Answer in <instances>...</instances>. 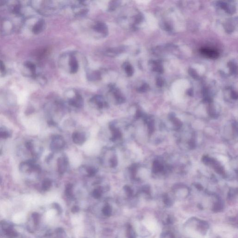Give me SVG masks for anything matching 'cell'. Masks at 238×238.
<instances>
[{
    "label": "cell",
    "instance_id": "27",
    "mask_svg": "<svg viewBox=\"0 0 238 238\" xmlns=\"http://www.w3.org/2000/svg\"><path fill=\"white\" fill-rule=\"evenodd\" d=\"M87 172L90 176H94L96 173V170L93 167H88L87 169Z\"/></svg>",
    "mask_w": 238,
    "mask_h": 238
},
{
    "label": "cell",
    "instance_id": "12",
    "mask_svg": "<svg viewBox=\"0 0 238 238\" xmlns=\"http://www.w3.org/2000/svg\"><path fill=\"white\" fill-rule=\"evenodd\" d=\"M45 21L43 19H40L33 27L32 32L34 34H39L45 29Z\"/></svg>",
    "mask_w": 238,
    "mask_h": 238
},
{
    "label": "cell",
    "instance_id": "24",
    "mask_svg": "<svg viewBox=\"0 0 238 238\" xmlns=\"http://www.w3.org/2000/svg\"><path fill=\"white\" fill-rule=\"evenodd\" d=\"M72 189H73V186L71 184H69L66 186V188L65 192L66 195L68 196H71L72 195Z\"/></svg>",
    "mask_w": 238,
    "mask_h": 238
},
{
    "label": "cell",
    "instance_id": "23",
    "mask_svg": "<svg viewBox=\"0 0 238 238\" xmlns=\"http://www.w3.org/2000/svg\"><path fill=\"white\" fill-rule=\"evenodd\" d=\"M128 238H135L136 237L135 232L134 231L133 229L132 228V227H128Z\"/></svg>",
    "mask_w": 238,
    "mask_h": 238
},
{
    "label": "cell",
    "instance_id": "8",
    "mask_svg": "<svg viewBox=\"0 0 238 238\" xmlns=\"http://www.w3.org/2000/svg\"><path fill=\"white\" fill-rule=\"evenodd\" d=\"M87 78L90 81H95L101 79V73L99 70H90L87 72Z\"/></svg>",
    "mask_w": 238,
    "mask_h": 238
},
{
    "label": "cell",
    "instance_id": "34",
    "mask_svg": "<svg viewBox=\"0 0 238 238\" xmlns=\"http://www.w3.org/2000/svg\"><path fill=\"white\" fill-rule=\"evenodd\" d=\"M163 238H174V236L171 233L168 232L164 234Z\"/></svg>",
    "mask_w": 238,
    "mask_h": 238
},
{
    "label": "cell",
    "instance_id": "15",
    "mask_svg": "<svg viewBox=\"0 0 238 238\" xmlns=\"http://www.w3.org/2000/svg\"><path fill=\"white\" fill-rule=\"evenodd\" d=\"M24 67L27 68L30 71L33 76H36V71H37V66L35 64L30 61H27L24 63Z\"/></svg>",
    "mask_w": 238,
    "mask_h": 238
},
{
    "label": "cell",
    "instance_id": "36",
    "mask_svg": "<svg viewBox=\"0 0 238 238\" xmlns=\"http://www.w3.org/2000/svg\"><path fill=\"white\" fill-rule=\"evenodd\" d=\"M197 187L198 189H200V190H201V189H202V187L200 185H197Z\"/></svg>",
    "mask_w": 238,
    "mask_h": 238
},
{
    "label": "cell",
    "instance_id": "3",
    "mask_svg": "<svg viewBox=\"0 0 238 238\" xmlns=\"http://www.w3.org/2000/svg\"><path fill=\"white\" fill-rule=\"evenodd\" d=\"M92 29L95 33L99 34L101 37H106L109 34L108 27L104 22H96L93 25Z\"/></svg>",
    "mask_w": 238,
    "mask_h": 238
},
{
    "label": "cell",
    "instance_id": "20",
    "mask_svg": "<svg viewBox=\"0 0 238 238\" xmlns=\"http://www.w3.org/2000/svg\"><path fill=\"white\" fill-rule=\"evenodd\" d=\"M51 184H52V183H51L50 180H48V179L44 180L43 183V190L45 191L48 190L51 187Z\"/></svg>",
    "mask_w": 238,
    "mask_h": 238
},
{
    "label": "cell",
    "instance_id": "9",
    "mask_svg": "<svg viewBox=\"0 0 238 238\" xmlns=\"http://www.w3.org/2000/svg\"><path fill=\"white\" fill-rule=\"evenodd\" d=\"M90 101L93 103L96 104L97 107L99 108H102L108 106V104L105 101L103 97L100 95H96L93 97L91 99Z\"/></svg>",
    "mask_w": 238,
    "mask_h": 238
},
{
    "label": "cell",
    "instance_id": "28",
    "mask_svg": "<svg viewBox=\"0 0 238 238\" xmlns=\"http://www.w3.org/2000/svg\"><path fill=\"white\" fill-rule=\"evenodd\" d=\"M102 191L101 189H95L93 192V196L95 198H99L101 195Z\"/></svg>",
    "mask_w": 238,
    "mask_h": 238
},
{
    "label": "cell",
    "instance_id": "11",
    "mask_svg": "<svg viewBox=\"0 0 238 238\" xmlns=\"http://www.w3.org/2000/svg\"><path fill=\"white\" fill-rule=\"evenodd\" d=\"M200 52L203 55L210 58H216L219 55L217 51L209 48H201Z\"/></svg>",
    "mask_w": 238,
    "mask_h": 238
},
{
    "label": "cell",
    "instance_id": "19",
    "mask_svg": "<svg viewBox=\"0 0 238 238\" xmlns=\"http://www.w3.org/2000/svg\"><path fill=\"white\" fill-rule=\"evenodd\" d=\"M6 72L5 65L3 61L0 60V77H4Z\"/></svg>",
    "mask_w": 238,
    "mask_h": 238
},
{
    "label": "cell",
    "instance_id": "6",
    "mask_svg": "<svg viewBox=\"0 0 238 238\" xmlns=\"http://www.w3.org/2000/svg\"><path fill=\"white\" fill-rule=\"evenodd\" d=\"M125 47L123 46L110 48L104 51V54L110 57H115L120 55L125 51Z\"/></svg>",
    "mask_w": 238,
    "mask_h": 238
},
{
    "label": "cell",
    "instance_id": "13",
    "mask_svg": "<svg viewBox=\"0 0 238 238\" xmlns=\"http://www.w3.org/2000/svg\"><path fill=\"white\" fill-rule=\"evenodd\" d=\"M58 169L60 174H63L65 172L68 164V160L67 158L64 157L60 158L58 160Z\"/></svg>",
    "mask_w": 238,
    "mask_h": 238
},
{
    "label": "cell",
    "instance_id": "25",
    "mask_svg": "<svg viewBox=\"0 0 238 238\" xmlns=\"http://www.w3.org/2000/svg\"><path fill=\"white\" fill-rule=\"evenodd\" d=\"M222 203L220 201L218 202L217 203H216L214 205V207H213V211L215 212H219L223 208Z\"/></svg>",
    "mask_w": 238,
    "mask_h": 238
},
{
    "label": "cell",
    "instance_id": "4",
    "mask_svg": "<svg viewBox=\"0 0 238 238\" xmlns=\"http://www.w3.org/2000/svg\"><path fill=\"white\" fill-rule=\"evenodd\" d=\"M108 88L109 92L112 94L118 104H122L125 102V97L123 95L120 89L115 84L110 83L108 85Z\"/></svg>",
    "mask_w": 238,
    "mask_h": 238
},
{
    "label": "cell",
    "instance_id": "16",
    "mask_svg": "<svg viewBox=\"0 0 238 238\" xmlns=\"http://www.w3.org/2000/svg\"><path fill=\"white\" fill-rule=\"evenodd\" d=\"M121 1H112L109 2L108 6V11L113 12L116 10L117 8L120 6Z\"/></svg>",
    "mask_w": 238,
    "mask_h": 238
},
{
    "label": "cell",
    "instance_id": "31",
    "mask_svg": "<svg viewBox=\"0 0 238 238\" xmlns=\"http://www.w3.org/2000/svg\"><path fill=\"white\" fill-rule=\"evenodd\" d=\"M33 218L34 221V223L36 224L38 223L39 221V215L38 213H34L33 214Z\"/></svg>",
    "mask_w": 238,
    "mask_h": 238
},
{
    "label": "cell",
    "instance_id": "29",
    "mask_svg": "<svg viewBox=\"0 0 238 238\" xmlns=\"http://www.w3.org/2000/svg\"><path fill=\"white\" fill-rule=\"evenodd\" d=\"M10 136V134L7 131H0V138H7Z\"/></svg>",
    "mask_w": 238,
    "mask_h": 238
},
{
    "label": "cell",
    "instance_id": "33",
    "mask_svg": "<svg viewBox=\"0 0 238 238\" xmlns=\"http://www.w3.org/2000/svg\"><path fill=\"white\" fill-rule=\"evenodd\" d=\"M164 202L167 206H170L172 204L171 200L168 197L165 198L164 200Z\"/></svg>",
    "mask_w": 238,
    "mask_h": 238
},
{
    "label": "cell",
    "instance_id": "1",
    "mask_svg": "<svg viewBox=\"0 0 238 238\" xmlns=\"http://www.w3.org/2000/svg\"><path fill=\"white\" fill-rule=\"evenodd\" d=\"M39 4H33L37 10L40 14L44 15H52L55 14L59 10L64 8L67 5L66 1H38Z\"/></svg>",
    "mask_w": 238,
    "mask_h": 238
},
{
    "label": "cell",
    "instance_id": "30",
    "mask_svg": "<svg viewBox=\"0 0 238 238\" xmlns=\"http://www.w3.org/2000/svg\"><path fill=\"white\" fill-rule=\"evenodd\" d=\"M124 189H125V191H126V193H127V195H128V196L132 195V194H133V191H132V189H131L130 187L126 186L124 187Z\"/></svg>",
    "mask_w": 238,
    "mask_h": 238
},
{
    "label": "cell",
    "instance_id": "21",
    "mask_svg": "<svg viewBox=\"0 0 238 238\" xmlns=\"http://www.w3.org/2000/svg\"><path fill=\"white\" fill-rule=\"evenodd\" d=\"M102 212H103V214H104V215H106V216H110L111 214V207H110V206H106V207H104V208H103V210H102Z\"/></svg>",
    "mask_w": 238,
    "mask_h": 238
},
{
    "label": "cell",
    "instance_id": "35",
    "mask_svg": "<svg viewBox=\"0 0 238 238\" xmlns=\"http://www.w3.org/2000/svg\"><path fill=\"white\" fill-rule=\"evenodd\" d=\"M72 210L73 212L76 213L79 211V209L78 207H76V206H75V207H73V208H72Z\"/></svg>",
    "mask_w": 238,
    "mask_h": 238
},
{
    "label": "cell",
    "instance_id": "7",
    "mask_svg": "<svg viewBox=\"0 0 238 238\" xmlns=\"http://www.w3.org/2000/svg\"><path fill=\"white\" fill-rule=\"evenodd\" d=\"M69 72L71 74H76L79 69V63L76 56L73 53L70 54L69 59Z\"/></svg>",
    "mask_w": 238,
    "mask_h": 238
},
{
    "label": "cell",
    "instance_id": "26",
    "mask_svg": "<svg viewBox=\"0 0 238 238\" xmlns=\"http://www.w3.org/2000/svg\"><path fill=\"white\" fill-rule=\"evenodd\" d=\"M110 165H111V167H116V166L117 165L118 160L116 156H113V157L112 158L110 159Z\"/></svg>",
    "mask_w": 238,
    "mask_h": 238
},
{
    "label": "cell",
    "instance_id": "37",
    "mask_svg": "<svg viewBox=\"0 0 238 238\" xmlns=\"http://www.w3.org/2000/svg\"><path fill=\"white\" fill-rule=\"evenodd\" d=\"M6 2V1H0V6L3 5Z\"/></svg>",
    "mask_w": 238,
    "mask_h": 238
},
{
    "label": "cell",
    "instance_id": "2",
    "mask_svg": "<svg viewBox=\"0 0 238 238\" xmlns=\"http://www.w3.org/2000/svg\"><path fill=\"white\" fill-rule=\"evenodd\" d=\"M71 8L75 16L77 17L85 16L89 12V5L86 1H73V3L71 4Z\"/></svg>",
    "mask_w": 238,
    "mask_h": 238
},
{
    "label": "cell",
    "instance_id": "17",
    "mask_svg": "<svg viewBox=\"0 0 238 238\" xmlns=\"http://www.w3.org/2000/svg\"><path fill=\"white\" fill-rule=\"evenodd\" d=\"M126 75L128 76H131L133 73V69L131 65L128 63H125L122 66Z\"/></svg>",
    "mask_w": 238,
    "mask_h": 238
},
{
    "label": "cell",
    "instance_id": "14",
    "mask_svg": "<svg viewBox=\"0 0 238 238\" xmlns=\"http://www.w3.org/2000/svg\"><path fill=\"white\" fill-rule=\"evenodd\" d=\"M72 139L75 143L81 144L84 143L86 140L85 136L82 133L75 132L72 135Z\"/></svg>",
    "mask_w": 238,
    "mask_h": 238
},
{
    "label": "cell",
    "instance_id": "22",
    "mask_svg": "<svg viewBox=\"0 0 238 238\" xmlns=\"http://www.w3.org/2000/svg\"><path fill=\"white\" fill-rule=\"evenodd\" d=\"M6 232L7 236L10 237H16L17 236L16 233L14 232L11 229L7 228L6 229Z\"/></svg>",
    "mask_w": 238,
    "mask_h": 238
},
{
    "label": "cell",
    "instance_id": "18",
    "mask_svg": "<svg viewBox=\"0 0 238 238\" xmlns=\"http://www.w3.org/2000/svg\"><path fill=\"white\" fill-rule=\"evenodd\" d=\"M163 167L160 165V164L158 161H156L154 162V164H153L154 172L155 173L158 172H160L163 170Z\"/></svg>",
    "mask_w": 238,
    "mask_h": 238
},
{
    "label": "cell",
    "instance_id": "5",
    "mask_svg": "<svg viewBox=\"0 0 238 238\" xmlns=\"http://www.w3.org/2000/svg\"><path fill=\"white\" fill-rule=\"evenodd\" d=\"M73 96L69 100V104L74 107H81L83 104V99L81 95L77 91L73 90Z\"/></svg>",
    "mask_w": 238,
    "mask_h": 238
},
{
    "label": "cell",
    "instance_id": "32",
    "mask_svg": "<svg viewBox=\"0 0 238 238\" xmlns=\"http://www.w3.org/2000/svg\"><path fill=\"white\" fill-rule=\"evenodd\" d=\"M26 148H27L28 149L31 151L33 149V145L31 142H28L26 144Z\"/></svg>",
    "mask_w": 238,
    "mask_h": 238
},
{
    "label": "cell",
    "instance_id": "10",
    "mask_svg": "<svg viewBox=\"0 0 238 238\" xmlns=\"http://www.w3.org/2000/svg\"><path fill=\"white\" fill-rule=\"evenodd\" d=\"M64 142L60 136H54L53 139V142L51 144V148L52 149L59 150L63 148L64 146Z\"/></svg>",
    "mask_w": 238,
    "mask_h": 238
}]
</instances>
